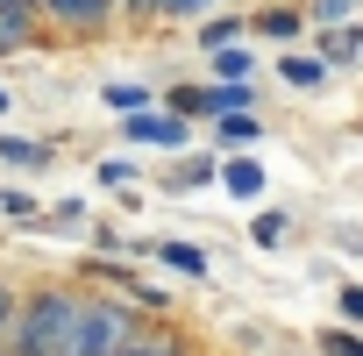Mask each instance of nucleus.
I'll list each match as a JSON object with an SVG mask.
<instances>
[{
    "label": "nucleus",
    "mask_w": 363,
    "mask_h": 356,
    "mask_svg": "<svg viewBox=\"0 0 363 356\" xmlns=\"http://www.w3.org/2000/svg\"><path fill=\"white\" fill-rule=\"evenodd\" d=\"M79 285H57V278H43V285H29L22 292V306H15V328H8V349L0 356H65L72 349V328H79Z\"/></svg>",
    "instance_id": "1"
},
{
    "label": "nucleus",
    "mask_w": 363,
    "mask_h": 356,
    "mask_svg": "<svg viewBox=\"0 0 363 356\" xmlns=\"http://www.w3.org/2000/svg\"><path fill=\"white\" fill-rule=\"evenodd\" d=\"M143 328H150V321L135 313V299H121V292H86V299H79V328H72V349H65V356H121Z\"/></svg>",
    "instance_id": "2"
},
{
    "label": "nucleus",
    "mask_w": 363,
    "mask_h": 356,
    "mask_svg": "<svg viewBox=\"0 0 363 356\" xmlns=\"http://www.w3.org/2000/svg\"><path fill=\"white\" fill-rule=\"evenodd\" d=\"M121 135H128V150H186L193 143V121H178L164 107H143V114L121 121Z\"/></svg>",
    "instance_id": "3"
},
{
    "label": "nucleus",
    "mask_w": 363,
    "mask_h": 356,
    "mask_svg": "<svg viewBox=\"0 0 363 356\" xmlns=\"http://www.w3.org/2000/svg\"><path fill=\"white\" fill-rule=\"evenodd\" d=\"M36 15L65 36H100L114 22V0H36Z\"/></svg>",
    "instance_id": "4"
},
{
    "label": "nucleus",
    "mask_w": 363,
    "mask_h": 356,
    "mask_svg": "<svg viewBox=\"0 0 363 356\" xmlns=\"http://www.w3.org/2000/svg\"><path fill=\"white\" fill-rule=\"evenodd\" d=\"M207 128H214V150H221V157H242V150H257V143H264V114H257V107L221 114V121H207Z\"/></svg>",
    "instance_id": "5"
},
{
    "label": "nucleus",
    "mask_w": 363,
    "mask_h": 356,
    "mask_svg": "<svg viewBox=\"0 0 363 356\" xmlns=\"http://www.w3.org/2000/svg\"><path fill=\"white\" fill-rule=\"evenodd\" d=\"M313 57L335 72V65H363V22H342V29H313Z\"/></svg>",
    "instance_id": "6"
},
{
    "label": "nucleus",
    "mask_w": 363,
    "mask_h": 356,
    "mask_svg": "<svg viewBox=\"0 0 363 356\" xmlns=\"http://www.w3.org/2000/svg\"><path fill=\"white\" fill-rule=\"evenodd\" d=\"M36 43H43V15L0 8V57H22V50H36Z\"/></svg>",
    "instance_id": "7"
},
{
    "label": "nucleus",
    "mask_w": 363,
    "mask_h": 356,
    "mask_svg": "<svg viewBox=\"0 0 363 356\" xmlns=\"http://www.w3.org/2000/svg\"><path fill=\"white\" fill-rule=\"evenodd\" d=\"M221 193L242 200V207L264 200V164H257V157H221Z\"/></svg>",
    "instance_id": "8"
},
{
    "label": "nucleus",
    "mask_w": 363,
    "mask_h": 356,
    "mask_svg": "<svg viewBox=\"0 0 363 356\" xmlns=\"http://www.w3.org/2000/svg\"><path fill=\"white\" fill-rule=\"evenodd\" d=\"M250 36L292 43V36H306V8H250Z\"/></svg>",
    "instance_id": "9"
},
{
    "label": "nucleus",
    "mask_w": 363,
    "mask_h": 356,
    "mask_svg": "<svg viewBox=\"0 0 363 356\" xmlns=\"http://www.w3.org/2000/svg\"><path fill=\"white\" fill-rule=\"evenodd\" d=\"M100 107H107L114 121H128V114H143V107H157V93H150L143 79H107V86H100Z\"/></svg>",
    "instance_id": "10"
},
{
    "label": "nucleus",
    "mask_w": 363,
    "mask_h": 356,
    "mask_svg": "<svg viewBox=\"0 0 363 356\" xmlns=\"http://www.w3.org/2000/svg\"><path fill=\"white\" fill-rule=\"evenodd\" d=\"M150 257H157V264H171L178 278H193V285L207 278V250H200V243H178V235H164V243H150Z\"/></svg>",
    "instance_id": "11"
},
{
    "label": "nucleus",
    "mask_w": 363,
    "mask_h": 356,
    "mask_svg": "<svg viewBox=\"0 0 363 356\" xmlns=\"http://www.w3.org/2000/svg\"><path fill=\"white\" fill-rule=\"evenodd\" d=\"M0 164H8V171H43V164H57V157H50L43 135H8V128H0Z\"/></svg>",
    "instance_id": "12"
},
{
    "label": "nucleus",
    "mask_w": 363,
    "mask_h": 356,
    "mask_svg": "<svg viewBox=\"0 0 363 356\" xmlns=\"http://www.w3.org/2000/svg\"><path fill=\"white\" fill-rule=\"evenodd\" d=\"M164 186L171 193H200V186H221V157H178L164 171Z\"/></svg>",
    "instance_id": "13"
},
{
    "label": "nucleus",
    "mask_w": 363,
    "mask_h": 356,
    "mask_svg": "<svg viewBox=\"0 0 363 356\" xmlns=\"http://www.w3.org/2000/svg\"><path fill=\"white\" fill-rule=\"evenodd\" d=\"M250 36V15H207V22H193V43L200 50H235Z\"/></svg>",
    "instance_id": "14"
},
{
    "label": "nucleus",
    "mask_w": 363,
    "mask_h": 356,
    "mask_svg": "<svg viewBox=\"0 0 363 356\" xmlns=\"http://www.w3.org/2000/svg\"><path fill=\"white\" fill-rule=\"evenodd\" d=\"M278 79H285L292 93H313V86H328V65H320L313 50H285V57H278Z\"/></svg>",
    "instance_id": "15"
},
{
    "label": "nucleus",
    "mask_w": 363,
    "mask_h": 356,
    "mask_svg": "<svg viewBox=\"0 0 363 356\" xmlns=\"http://www.w3.org/2000/svg\"><path fill=\"white\" fill-rule=\"evenodd\" d=\"M121 356H193V342L186 335H178V328H143Z\"/></svg>",
    "instance_id": "16"
},
{
    "label": "nucleus",
    "mask_w": 363,
    "mask_h": 356,
    "mask_svg": "<svg viewBox=\"0 0 363 356\" xmlns=\"http://www.w3.org/2000/svg\"><path fill=\"white\" fill-rule=\"evenodd\" d=\"M43 228H50V235H86V228H93V207H86V200L72 193V200L43 207Z\"/></svg>",
    "instance_id": "17"
},
{
    "label": "nucleus",
    "mask_w": 363,
    "mask_h": 356,
    "mask_svg": "<svg viewBox=\"0 0 363 356\" xmlns=\"http://www.w3.org/2000/svg\"><path fill=\"white\" fill-rule=\"evenodd\" d=\"M93 178H100L107 193H143V164H135V157H100Z\"/></svg>",
    "instance_id": "18"
},
{
    "label": "nucleus",
    "mask_w": 363,
    "mask_h": 356,
    "mask_svg": "<svg viewBox=\"0 0 363 356\" xmlns=\"http://www.w3.org/2000/svg\"><path fill=\"white\" fill-rule=\"evenodd\" d=\"M214 79L221 86H257V50H242V43L235 50H214Z\"/></svg>",
    "instance_id": "19"
},
{
    "label": "nucleus",
    "mask_w": 363,
    "mask_h": 356,
    "mask_svg": "<svg viewBox=\"0 0 363 356\" xmlns=\"http://www.w3.org/2000/svg\"><path fill=\"white\" fill-rule=\"evenodd\" d=\"M0 214H8L15 228H43V200L22 193V186H0Z\"/></svg>",
    "instance_id": "20"
},
{
    "label": "nucleus",
    "mask_w": 363,
    "mask_h": 356,
    "mask_svg": "<svg viewBox=\"0 0 363 356\" xmlns=\"http://www.w3.org/2000/svg\"><path fill=\"white\" fill-rule=\"evenodd\" d=\"M356 8L363 0H306V29H342V22H356Z\"/></svg>",
    "instance_id": "21"
},
{
    "label": "nucleus",
    "mask_w": 363,
    "mask_h": 356,
    "mask_svg": "<svg viewBox=\"0 0 363 356\" xmlns=\"http://www.w3.org/2000/svg\"><path fill=\"white\" fill-rule=\"evenodd\" d=\"M285 235H292V221H285V207H264V214L250 221V243H257V250H278Z\"/></svg>",
    "instance_id": "22"
},
{
    "label": "nucleus",
    "mask_w": 363,
    "mask_h": 356,
    "mask_svg": "<svg viewBox=\"0 0 363 356\" xmlns=\"http://www.w3.org/2000/svg\"><path fill=\"white\" fill-rule=\"evenodd\" d=\"M150 8H157V22H207L221 0H150Z\"/></svg>",
    "instance_id": "23"
},
{
    "label": "nucleus",
    "mask_w": 363,
    "mask_h": 356,
    "mask_svg": "<svg viewBox=\"0 0 363 356\" xmlns=\"http://www.w3.org/2000/svg\"><path fill=\"white\" fill-rule=\"evenodd\" d=\"M335 313H342V328H363V278L335 285Z\"/></svg>",
    "instance_id": "24"
},
{
    "label": "nucleus",
    "mask_w": 363,
    "mask_h": 356,
    "mask_svg": "<svg viewBox=\"0 0 363 356\" xmlns=\"http://www.w3.org/2000/svg\"><path fill=\"white\" fill-rule=\"evenodd\" d=\"M320 356H363V335L356 328H320Z\"/></svg>",
    "instance_id": "25"
},
{
    "label": "nucleus",
    "mask_w": 363,
    "mask_h": 356,
    "mask_svg": "<svg viewBox=\"0 0 363 356\" xmlns=\"http://www.w3.org/2000/svg\"><path fill=\"white\" fill-rule=\"evenodd\" d=\"M15 306H22V292L0 278V349H8V328H15Z\"/></svg>",
    "instance_id": "26"
},
{
    "label": "nucleus",
    "mask_w": 363,
    "mask_h": 356,
    "mask_svg": "<svg viewBox=\"0 0 363 356\" xmlns=\"http://www.w3.org/2000/svg\"><path fill=\"white\" fill-rule=\"evenodd\" d=\"M0 8H29V15H36V0H0Z\"/></svg>",
    "instance_id": "27"
},
{
    "label": "nucleus",
    "mask_w": 363,
    "mask_h": 356,
    "mask_svg": "<svg viewBox=\"0 0 363 356\" xmlns=\"http://www.w3.org/2000/svg\"><path fill=\"white\" fill-rule=\"evenodd\" d=\"M8 107H15V93H8V86H0V114H8Z\"/></svg>",
    "instance_id": "28"
}]
</instances>
